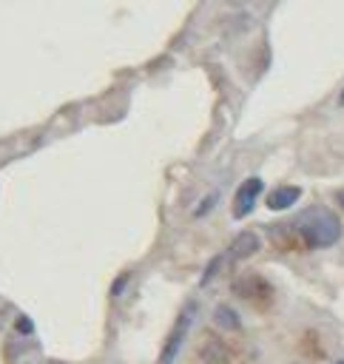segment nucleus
<instances>
[{"mask_svg": "<svg viewBox=\"0 0 344 364\" xmlns=\"http://www.w3.org/2000/svg\"><path fill=\"white\" fill-rule=\"evenodd\" d=\"M259 247H262V239H259L253 230H242V233H236L233 242H230V259H236V262L250 259Z\"/></svg>", "mask_w": 344, "mask_h": 364, "instance_id": "obj_4", "label": "nucleus"}, {"mask_svg": "<svg viewBox=\"0 0 344 364\" xmlns=\"http://www.w3.org/2000/svg\"><path fill=\"white\" fill-rule=\"evenodd\" d=\"M199 358H202V364H227L230 353L219 338H208L202 344V350H199Z\"/></svg>", "mask_w": 344, "mask_h": 364, "instance_id": "obj_6", "label": "nucleus"}, {"mask_svg": "<svg viewBox=\"0 0 344 364\" xmlns=\"http://www.w3.org/2000/svg\"><path fill=\"white\" fill-rule=\"evenodd\" d=\"M219 264H222V256H216V259H213V262H210V264L205 267V276H202V284H208V282H210V279L216 276V267H219Z\"/></svg>", "mask_w": 344, "mask_h": 364, "instance_id": "obj_8", "label": "nucleus"}, {"mask_svg": "<svg viewBox=\"0 0 344 364\" xmlns=\"http://www.w3.org/2000/svg\"><path fill=\"white\" fill-rule=\"evenodd\" d=\"M335 364H344V361H335Z\"/></svg>", "mask_w": 344, "mask_h": 364, "instance_id": "obj_13", "label": "nucleus"}, {"mask_svg": "<svg viewBox=\"0 0 344 364\" xmlns=\"http://www.w3.org/2000/svg\"><path fill=\"white\" fill-rule=\"evenodd\" d=\"M17 327H20L23 333H31V321H26V318H20V321H17Z\"/></svg>", "mask_w": 344, "mask_h": 364, "instance_id": "obj_11", "label": "nucleus"}, {"mask_svg": "<svg viewBox=\"0 0 344 364\" xmlns=\"http://www.w3.org/2000/svg\"><path fill=\"white\" fill-rule=\"evenodd\" d=\"M262 191H264V182H262L259 176L244 179V182L239 185V191H236V199H233V216H236V219H244V216L253 210V205H256V199H259Z\"/></svg>", "mask_w": 344, "mask_h": 364, "instance_id": "obj_3", "label": "nucleus"}, {"mask_svg": "<svg viewBox=\"0 0 344 364\" xmlns=\"http://www.w3.org/2000/svg\"><path fill=\"white\" fill-rule=\"evenodd\" d=\"M338 199H341V205H344V191H341V193H338Z\"/></svg>", "mask_w": 344, "mask_h": 364, "instance_id": "obj_12", "label": "nucleus"}, {"mask_svg": "<svg viewBox=\"0 0 344 364\" xmlns=\"http://www.w3.org/2000/svg\"><path fill=\"white\" fill-rule=\"evenodd\" d=\"M213 321L222 327V330H239V316H236V310L233 307H227V304H219L216 307V316H213Z\"/></svg>", "mask_w": 344, "mask_h": 364, "instance_id": "obj_7", "label": "nucleus"}, {"mask_svg": "<svg viewBox=\"0 0 344 364\" xmlns=\"http://www.w3.org/2000/svg\"><path fill=\"white\" fill-rule=\"evenodd\" d=\"M125 282H128V273H125L122 279H117V282H114V287H111V293H114V296H119V293H122V287H125Z\"/></svg>", "mask_w": 344, "mask_h": 364, "instance_id": "obj_10", "label": "nucleus"}, {"mask_svg": "<svg viewBox=\"0 0 344 364\" xmlns=\"http://www.w3.org/2000/svg\"><path fill=\"white\" fill-rule=\"evenodd\" d=\"M293 228L301 233V239L310 247H330L341 239V219L321 205H313L307 210H301L293 222Z\"/></svg>", "mask_w": 344, "mask_h": 364, "instance_id": "obj_1", "label": "nucleus"}, {"mask_svg": "<svg viewBox=\"0 0 344 364\" xmlns=\"http://www.w3.org/2000/svg\"><path fill=\"white\" fill-rule=\"evenodd\" d=\"M193 310H196V307L188 304V307L179 313V318H176V324H173V330L168 333V341H165V347H162L159 364H173V358H176V353H179V347H182V341H185V336H188V330H190Z\"/></svg>", "mask_w": 344, "mask_h": 364, "instance_id": "obj_2", "label": "nucleus"}, {"mask_svg": "<svg viewBox=\"0 0 344 364\" xmlns=\"http://www.w3.org/2000/svg\"><path fill=\"white\" fill-rule=\"evenodd\" d=\"M202 202H205V205H202V208H199V210H196V213H199V216H202V213H205V210H208V208H213V202H216V193H210V196H205V199H202Z\"/></svg>", "mask_w": 344, "mask_h": 364, "instance_id": "obj_9", "label": "nucleus"}, {"mask_svg": "<svg viewBox=\"0 0 344 364\" xmlns=\"http://www.w3.org/2000/svg\"><path fill=\"white\" fill-rule=\"evenodd\" d=\"M299 196H301V188H296V185H279V188H273L267 193V208L270 210H287L290 205L299 202Z\"/></svg>", "mask_w": 344, "mask_h": 364, "instance_id": "obj_5", "label": "nucleus"}]
</instances>
